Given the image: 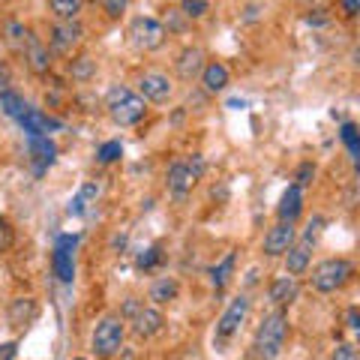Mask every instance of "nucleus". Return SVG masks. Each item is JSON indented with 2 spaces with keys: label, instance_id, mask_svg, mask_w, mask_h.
I'll use <instances>...</instances> for the list:
<instances>
[{
  "label": "nucleus",
  "instance_id": "1",
  "mask_svg": "<svg viewBox=\"0 0 360 360\" xmlns=\"http://www.w3.org/2000/svg\"><path fill=\"white\" fill-rule=\"evenodd\" d=\"M105 108H108V117L117 127H135L148 115V103L129 87H111L105 96Z\"/></svg>",
  "mask_w": 360,
  "mask_h": 360
},
{
  "label": "nucleus",
  "instance_id": "2",
  "mask_svg": "<svg viewBox=\"0 0 360 360\" xmlns=\"http://www.w3.org/2000/svg\"><path fill=\"white\" fill-rule=\"evenodd\" d=\"M285 333H288V315L283 309L264 315V321L258 324V333H255V352L262 360H276L283 354V345H285Z\"/></svg>",
  "mask_w": 360,
  "mask_h": 360
},
{
  "label": "nucleus",
  "instance_id": "3",
  "mask_svg": "<svg viewBox=\"0 0 360 360\" xmlns=\"http://www.w3.org/2000/svg\"><path fill=\"white\" fill-rule=\"evenodd\" d=\"M352 276H354L352 262H345V258H328V262L312 267L309 285L315 291H321V295H333V291H340Z\"/></svg>",
  "mask_w": 360,
  "mask_h": 360
},
{
  "label": "nucleus",
  "instance_id": "4",
  "mask_svg": "<svg viewBox=\"0 0 360 360\" xmlns=\"http://www.w3.org/2000/svg\"><path fill=\"white\" fill-rule=\"evenodd\" d=\"M165 25L162 21H156L150 15H139V18H132V25H129V39L132 45L139 51H156V49H162L165 45Z\"/></svg>",
  "mask_w": 360,
  "mask_h": 360
},
{
  "label": "nucleus",
  "instance_id": "5",
  "mask_svg": "<svg viewBox=\"0 0 360 360\" xmlns=\"http://www.w3.org/2000/svg\"><path fill=\"white\" fill-rule=\"evenodd\" d=\"M123 336H127V328H123V319H115V315H108L96 324L94 330V352L96 357H115L123 345Z\"/></svg>",
  "mask_w": 360,
  "mask_h": 360
},
{
  "label": "nucleus",
  "instance_id": "6",
  "mask_svg": "<svg viewBox=\"0 0 360 360\" xmlns=\"http://www.w3.org/2000/svg\"><path fill=\"white\" fill-rule=\"evenodd\" d=\"M246 315H250V297H234L231 303H229V309L222 312V319H219V324H217V340L222 342V340H229V336H234L240 330V324L246 321Z\"/></svg>",
  "mask_w": 360,
  "mask_h": 360
},
{
  "label": "nucleus",
  "instance_id": "7",
  "mask_svg": "<svg viewBox=\"0 0 360 360\" xmlns=\"http://www.w3.org/2000/svg\"><path fill=\"white\" fill-rule=\"evenodd\" d=\"M27 153L33 160V172L45 174V168L54 165V160H58V144H54L49 135H30L27 139Z\"/></svg>",
  "mask_w": 360,
  "mask_h": 360
},
{
  "label": "nucleus",
  "instance_id": "8",
  "mask_svg": "<svg viewBox=\"0 0 360 360\" xmlns=\"http://www.w3.org/2000/svg\"><path fill=\"white\" fill-rule=\"evenodd\" d=\"M297 240L295 222H276L274 229L264 234V255H285V250Z\"/></svg>",
  "mask_w": 360,
  "mask_h": 360
},
{
  "label": "nucleus",
  "instance_id": "9",
  "mask_svg": "<svg viewBox=\"0 0 360 360\" xmlns=\"http://www.w3.org/2000/svg\"><path fill=\"white\" fill-rule=\"evenodd\" d=\"M82 25L78 21H58V25L51 27V49L54 51H63V54H70L78 42H82Z\"/></svg>",
  "mask_w": 360,
  "mask_h": 360
},
{
  "label": "nucleus",
  "instance_id": "10",
  "mask_svg": "<svg viewBox=\"0 0 360 360\" xmlns=\"http://www.w3.org/2000/svg\"><path fill=\"white\" fill-rule=\"evenodd\" d=\"M139 87H141V99L144 103H165L168 96H172V82H168V75L165 72H144L141 75V82H139Z\"/></svg>",
  "mask_w": 360,
  "mask_h": 360
},
{
  "label": "nucleus",
  "instance_id": "11",
  "mask_svg": "<svg viewBox=\"0 0 360 360\" xmlns=\"http://www.w3.org/2000/svg\"><path fill=\"white\" fill-rule=\"evenodd\" d=\"M162 328H165V315L153 307H141L132 315V330H135V336H141V340H150V336H156Z\"/></svg>",
  "mask_w": 360,
  "mask_h": 360
},
{
  "label": "nucleus",
  "instance_id": "12",
  "mask_svg": "<svg viewBox=\"0 0 360 360\" xmlns=\"http://www.w3.org/2000/svg\"><path fill=\"white\" fill-rule=\"evenodd\" d=\"M309 258H312V243L307 240H295L285 250V274L288 276H300L309 270Z\"/></svg>",
  "mask_w": 360,
  "mask_h": 360
},
{
  "label": "nucleus",
  "instance_id": "13",
  "mask_svg": "<svg viewBox=\"0 0 360 360\" xmlns=\"http://www.w3.org/2000/svg\"><path fill=\"white\" fill-rule=\"evenodd\" d=\"M18 127L25 129L27 139H30V135H49V129H58L60 123L51 120V117H45L39 108H30V105H27V108L18 115Z\"/></svg>",
  "mask_w": 360,
  "mask_h": 360
},
{
  "label": "nucleus",
  "instance_id": "14",
  "mask_svg": "<svg viewBox=\"0 0 360 360\" xmlns=\"http://www.w3.org/2000/svg\"><path fill=\"white\" fill-rule=\"evenodd\" d=\"M300 213H303V189L291 184L283 193V198H279L276 217H279V222H295Z\"/></svg>",
  "mask_w": 360,
  "mask_h": 360
},
{
  "label": "nucleus",
  "instance_id": "15",
  "mask_svg": "<svg viewBox=\"0 0 360 360\" xmlns=\"http://www.w3.org/2000/svg\"><path fill=\"white\" fill-rule=\"evenodd\" d=\"M174 66H177V75L184 78V82H193V78L201 75V70H205V51L201 49H184Z\"/></svg>",
  "mask_w": 360,
  "mask_h": 360
},
{
  "label": "nucleus",
  "instance_id": "16",
  "mask_svg": "<svg viewBox=\"0 0 360 360\" xmlns=\"http://www.w3.org/2000/svg\"><path fill=\"white\" fill-rule=\"evenodd\" d=\"M267 297L270 303H276V307H285V303H291L297 297V276H276L274 283H270L267 288Z\"/></svg>",
  "mask_w": 360,
  "mask_h": 360
},
{
  "label": "nucleus",
  "instance_id": "17",
  "mask_svg": "<svg viewBox=\"0 0 360 360\" xmlns=\"http://www.w3.org/2000/svg\"><path fill=\"white\" fill-rule=\"evenodd\" d=\"M201 84H205L207 94H219V90H225L229 87V66L219 63V60L205 63V70H201Z\"/></svg>",
  "mask_w": 360,
  "mask_h": 360
},
{
  "label": "nucleus",
  "instance_id": "18",
  "mask_svg": "<svg viewBox=\"0 0 360 360\" xmlns=\"http://www.w3.org/2000/svg\"><path fill=\"white\" fill-rule=\"evenodd\" d=\"M165 180H168V189L177 195V198H184L189 189H193V174H189V168H186V162H172L168 165V174H165Z\"/></svg>",
  "mask_w": 360,
  "mask_h": 360
},
{
  "label": "nucleus",
  "instance_id": "19",
  "mask_svg": "<svg viewBox=\"0 0 360 360\" xmlns=\"http://www.w3.org/2000/svg\"><path fill=\"white\" fill-rule=\"evenodd\" d=\"M25 49H27V66L37 75H45V72L51 70V54H49V49H45V45L37 37H30Z\"/></svg>",
  "mask_w": 360,
  "mask_h": 360
},
{
  "label": "nucleus",
  "instance_id": "20",
  "mask_svg": "<svg viewBox=\"0 0 360 360\" xmlns=\"http://www.w3.org/2000/svg\"><path fill=\"white\" fill-rule=\"evenodd\" d=\"M51 267H54V276H58L63 285H72V279H75V262H72V252L58 250V246H54Z\"/></svg>",
  "mask_w": 360,
  "mask_h": 360
},
{
  "label": "nucleus",
  "instance_id": "21",
  "mask_svg": "<svg viewBox=\"0 0 360 360\" xmlns=\"http://www.w3.org/2000/svg\"><path fill=\"white\" fill-rule=\"evenodd\" d=\"M234 264H238V252H225L222 262H217L210 267V283H213V288H217V291L229 285V279L234 274Z\"/></svg>",
  "mask_w": 360,
  "mask_h": 360
},
{
  "label": "nucleus",
  "instance_id": "22",
  "mask_svg": "<svg viewBox=\"0 0 360 360\" xmlns=\"http://www.w3.org/2000/svg\"><path fill=\"white\" fill-rule=\"evenodd\" d=\"M177 291H180L177 279L162 276V279H156V283H153V288H150V300H153V303H172V300L177 297Z\"/></svg>",
  "mask_w": 360,
  "mask_h": 360
},
{
  "label": "nucleus",
  "instance_id": "23",
  "mask_svg": "<svg viewBox=\"0 0 360 360\" xmlns=\"http://www.w3.org/2000/svg\"><path fill=\"white\" fill-rule=\"evenodd\" d=\"M33 315H37V303L30 297H18V300H13V307H9V321L18 324V328L33 321Z\"/></svg>",
  "mask_w": 360,
  "mask_h": 360
},
{
  "label": "nucleus",
  "instance_id": "24",
  "mask_svg": "<svg viewBox=\"0 0 360 360\" xmlns=\"http://www.w3.org/2000/svg\"><path fill=\"white\" fill-rule=\"evenodd\" d=\"M25 108H27V103L15 94V90H0V111H4L6 117L18 120V115H21Z\"/></svg>",
  "mask_w": 360,
  "mask_h": 360
},
{
  "label": "nucleus",
  "instance_id": "25",
  "mask_svg": "<svg viewBox=\"0 0 360 360\" xmlns=\"http://www.w3.org/2000/svg\"><path fill=\"white\" fill-rule=\"evenodd\" d=\"M49 6L60 21H75L84 6V0H49Z\"/></svg>",
  "mask_w": 360,
  "mask_h": 360
},
{
  "label": "nucleus",
  "instance_id": "26",
  "mask_svg": "<svg viewBox=\"0 0 360 360\" xmlns=\"http://www.w3.org/2000/svg\"><path fill=\"white\" fill-rule=\"evenodd\" d=\"M70 75H72V82H90V78L96 75V60H90V58H75L70 60Z\"/></svg>",
  "mask_w": 360,
  "mask_h": 360
},
{
  "label": "nucleus",
  "instance_id": "27",
  "mask_svg": "<svg viewBox=\"0 0 360 360\" xmlns=\"http://www.w3.org/2000/svg\"><path fill=\"white\" fill-rule=\"evenodd\" d=\"M340 139L345 141V148H348V153H352V160L357 162V156H360V135H357V127H354L352 120H345V123H342Z\"/></svg>",
  "mask_w": 360,
  "mask_h": 360
},
{
  "label": "nucleus",
  "instance_id": "28",
  "mask_svg": "<svg viewBox=\"0 0 360 360\" xmlns=\"http://www.w3.org/2000/svg\"><path fill=\"white\" fill-rule=\"evenodd\" d=\"M6 37H9V45H13V49H25L27 39H30V30L25 25H18V21H13V25L6 27Z\"/></svg>",
  "mask_w": 360,
  "mask_h": 360
},
{
  "label": "nucleus",
  "instance_id": "29",
  "mask_svg": "<svg viewBox=\"0 0 360 360\" xmlns=\"http://www.w3.org/2000/svg\"><path fill=\"white\" fill-rule=\"evenodd\" d=\"M120 153H123V144H120V141H105L103 148H99L96 160L103 162V165H111L115 160H120Z\"/></svg>",
  "mask_w": 360,
  "mask_h": 360
},
{
  "label": "nucleus",
  "instance_id": "30",
  "mask_svg": "<svg viewBox=\"0 0 360 360\" xmlns=\"http://www.w3.org/2000/svg\"><path fill=\"white\" fill-rule=\"evenodd\" d=\"M180 13L186 18H201L207 13V0H180Z\"/></svg>",
  "mask_w": 360,
  "mask_h": 360
},
{
  "label": "nucleus",
  "instance_id": "31",
  "mask_svg": "<svg viewBox=\"0 0 360 360\" xmlns=\"http://www.w3.org/2000/svg\"><path fill=\"white\" fill-rule=\"evenodd\" d=\"M160 262H162V250H160V246H150V250H144L139 255V262H135V264H139L141 270H150V267H156Z\"/></svg>",
  "mask_w": 360,
  "mask_h": 360
},
{
  "label": "nucleus",
  "instance_id": "32",
  "mask_svg": "<svg viewBox=\"0 0 360 360\" xmlns=\"http://www.w3.org/2000/svg\"><path fill=\"white\" fill-rule=\"evenodd\" d=\"M186 168H189V174H193V180H201V177H205V168H207L205 156H201V153H193V156L186 160Z\"/></svg>",
  "mask_w": 360,
  "mask_h": 360
},
{
  "label": "nucleus",
  "instance_id": "33",
  "mask_svg": "<svg viewBox=\"0 0 360 360\" xmlns=\"http://www.w3.org/2000/svg\"><path fill=\"white\" fill-rule=\"evenodd\" d=\"M330 360H357V348L352 342H340V345L333 348Z\"/></svg>",
  "mask_w": 360,
  "mask_h": 360
},
{
  "label": "nucleus",
  "instance_id": "34",
  "mask_svg": "<svg viewBox=\"0 0 360 360\" xmlns=\"http://www.w3.org/2000/svg\"><path fill=\"white\" fill-rule=\"evenodd\" d=\"M312 177H315V165H312V162H303V165L297 168V177H295L297 184H295V186H300V189H303V186H309V184H312Z\"/></svg>",
  "mask_w": 360,
  "mask_h": 360
},
{
  "label": "nucleus",
  "instance_id": "35",
  "mask_svg": "<svg viewBox=\"0 0 360 360\" xmlns=\"http://www.w3.org/2000/svg\"><path fill=\"white\" fill-rule=\"evenodd\" d=\"M103 6H105V13H108L111 18H120L123 13H127L129 0H103Z\"/></svg>",
  "mask_w": 360,
  "mask_h": 360
},
{
  "label": "nucleus",
  "instance_id": "36",
  "mask_svg": "<svg viewBox=\"0 0 360 360\" xmlns=\"http://www.w3.org/2000/svg\"><path fill=\"white\" fill-rule=\"evenodd\" d=\"M87 205H90V201H87L84 195H75L66 210H70V217H84V213H87Z\"/></svg>",
  "mask_w": 360,
  "mask_h": 360
},
{
  "label": "nucleus",
  "instance_id": "37",
  "mask_svg": "<svg viewBox=\"0 0 360 360\" xmlns=\"http://www.w3.org/2000/svg\"><path fill=\"white\" fill-rule=\"evenodd\" d=\"M321 225H324L321 217H312L309 225H307V234H303V240H307V243H315V238H319V231H321Z\"/></svg>",
  "mask_w": 360,
  "mask_h": 360
},
{
  "label": "nucleus",
  "instance_id": "38",
  "mask_svg": "<svg viewBox=\"0 0 360 360\" xmlns=\"http://www.w3.org/2000/svg\"><path fill=\"white\" fill-rule=\"evenodd\" d=\"M75 246H78V238H75V234H63V238H58V250L75 252Z\"/></svg>",
  "mask_w": 360,
  "mask_h": 360
},
{
  "label": "nucleus",
  "instance_id": "39",
  "mask_svg": "<svg viewBox=\"0 0 360 360\" xmlns=\"http://www.w3.org/2000/svg\"><path fill=\"white\" fill-rule=\"evenodd\" d=\"M78 195H84L87 201H94V198L99 195V184H94V180H87V184H84L82 189H78Z\"/></svg>",
  "mask_w": 360,
  "mask_h": 360
},
{
  "label": "nucleus",
  "instance_id": "40",
  "mask_svg": "<svg viewBox=\"0 0 360 360\" xmlns=\"http://www.w3.org/2000/svg\"><path fill=\"white\" fill-rule=\"evenodd\" d=\"M15 352H18V345H15V342H4V345H0V360H13Z\"/></svg>",
  "mask_w": 360,
  "mask_h": 360
},
{
  "label": "nucleus",
  "instance_id": "41",
  "mask_svg": "<svg viewBox=\"0 0 360 360\" xmlns=\"http://www.w3.org/2000/svg\"><path fill=\"white\" fill-rule=\"evenodd\" d=\"M139 309H141V303H139V300H132V297L123 303V315H129V319H132V315L139 312ZM123 315H120V319H123Z\"/></svg>",
  "mask_w": 360,
  "mask_h": 360
},
{
  "label": "nucleus",
  "instance_id": "42",
  "mask_svg": "<svg viewBox=\"0 0 360 360\" xmlns=\"http://www.w3.org/2000/svg\"><path fill=\"white\" fill-rule=\"evenodd\" d=\"M348 328H352V330H360V312H357V307L348 309Z\"/></svg>",
  "mask_w": 360,
  "mask_h": 360
},
{
  "label": "nucleus",
  "instance_id": "43",
  "mask_svg": "<svg viewBox=\"0 0 360 360\" xmlns=\"http://www.w3.org/2000/svg\"><path fill=\"white\" fill-rule=\"evenodd\" d=\"M342 6H345V13H348V15H357L360 0H342Z\"/></svg>",
  "mask_w": 360,
  "mask_h": 360
},
{
  "label": "nucleus",
  "instance_id": "44",
  "mask_svg": "<svg viewBox=\"0 0 360 360\" xmlns=\"http://www.w3.org/2000/svg\"><path fill=\"white\" fill-rule=\"evenodd\" d=\"M75 360H84V357H75Z\"/></svg>",
  "mask_w": 360,
  "mask_h": 360
}]
</instances>
